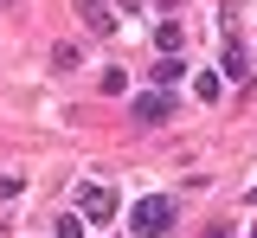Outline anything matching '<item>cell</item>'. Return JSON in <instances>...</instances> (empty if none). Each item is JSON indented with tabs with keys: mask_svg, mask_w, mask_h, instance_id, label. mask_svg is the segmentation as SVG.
Listing matches in <instances>:
<instances>
[{
	"mask_svg": "<svg viewBox=\"0 0 257 238\" xmlns=\"http://www.w3.org/2000/svg\"><path fill=\"white\" fill-rule=\"evenodd\" d=\"M128 225H135V238H167V225H174V200H135Z\"/></svg>",
	"mask_w": 257,
	"mask_h": 238,
	"instance_id": "6da1fadb",
	"label": "cell"
},
{
	"mask_svg": "<svg viewBox=\"0 0 257 238\" xmlns=\"http://www.w3.org/2000/svg\"><path fill=\"white\" fill-rule=\"evenodd\" d=\"M77 206H84L90 225H109V219H116V187H109V180H90V187H77Z\"/></svg>",
	"mask_w": 257,
	"mask_h": 238,
	"instance_id": "7a4b0ae2",
	"label": "cell"
},
{
	"mask_svg": "<svg viewBox=\"0 0 257 238\" xmlns=\"http://www.w3.org/2000/svg\"><path fill=\"white\" fill-rule=\"evenodd\" d=\"M128 116H135V123H167V116H174V97H167V90H142V97L128 103Z\"/></svg>",
	"mask_w": 257,
	"mask_h": 238,
	"instance_id": "3957f363",
	"label": "cell"
},
{
	"mask_svg": "<svg viewBox=\"0 0 257 238\" xmlns=\"http://www.w3.org/2000/svg\"><path fill=\"white\" fill-rule=\"evenodd\" d=\"M77 7H84V26H90V33H109V26H116L103 0H77Z\"/></svg>",
	"mask_w": 257,
	"mask_h": 238,
	"instance_id": "277c9868",
	"label": "cell"
},
{
	"mask_svg": "<svg viewBox=\"0 0 257 238\" xmlns=\"http://www.w3.org/2000/svg\"><path fill=\"white\" fill-rule=\"evenodd\" d=\"M155 45L174 58V52H180V26H174V20H161V26H155Z\"/></svg>",
	"mask_w": 257,
	"mask_h": 238,
	"instance_id": "5b68a950",
	"label": "cell"
},
{
	"mask_svg": "<svg viewBox=\"0 0 257 238\" xmlns=\"http://www.w3.org/2000/svg\"><path fill=\"white\" fill-rule=\"evenodd\" d=\"M180 71H187V65H180V58H161V65H155V71H148V77H155L161 90H167V84H180Z\"/></svg>",
	"mask_w": 257,
	"mask_h": 238,
	"instance_id": "8992f818",
	"label": "cell"
},
{
	"mask_svg": "<svg viewBox=\"0 0 257 238\" xmlns=\"http://www.w3.org/2000/svg\"><path fill=\"white\" fill-rule=\"evenodd\" d=\"M244 65H251V58H244V45L231 39V52H225V71H231V77H244Z\"/></svg>",
	"mask_w": 257,
	"mask_h": 238,
	"instance_id": "52a82bcc",
	"label": "cell"
},
{
	"mask_svg": "<svg viewBox=\"0 0 257 238\" xmlns=\"http://www.w3.org/2000/svg\"><path fill=\"white\" fill-rule=\"evenodd\" d=\"M52 238H84V219H58V225H52Z\"/></svg>",
	"mask_w": 257,
	"mask_h": 238,
	"instance_id": "ba28073f",
	"label": "cell"
},
{
	"mask_svg": "<svg viewBox=\"0 0 257 238\" xmlns=\"http://www.w3.org/2000/svg\"><path fill=\"white\" fill-rule=\"evenodd\" d=\"M20 193V174H0V200H13Z\"/></svg>",
	"mask_w": 257,
	"mask_h": 238,
	"instance_id": "9c48e42d",
	"label": "cell"
},
{
	"mask_svg": "<svg viewBox=\"0 0 257 238\" xmlns=\"http://www.w3.org/2000/svg\"><path fill=\"white\" fill-rule=\"evenodd\" d=\"M251 206H257V187H251Z\"/></svg>",
	"mask_w": 257,
	"mask_h": 238,
	"instance_id": "30bf717a",
	"label": "cell"
},
{
	"mask_svg": "<svg viewBox=\"0 0 257 238\" xmlns=\"http://www.w3.org/2000/svg\"><path fill=\"white\" fill-rule=\"evenodd\" d=\"M161 7H174V0H161Z\"/></svg>",
	"mask_w": 257,
	"mask_h": 238,
	"instance_id": "8fae6325",
	"label": "cell"
},
{
	"mask_svg": "<svg viewBox=\"0 0 257 238\" xmlns=\"http://www.w3.org/2000/svg\"><path fill=\"white\" fill-rule=\"evenodd\" d=\"M251 238H257V225H251Z\"/></svg>",
	"mask_w": 257,
	"mask_h": 238,
	"instance_id": "7c38bea8",
	"label": "cell"
}]
</instances>
